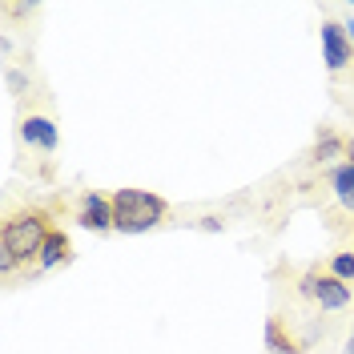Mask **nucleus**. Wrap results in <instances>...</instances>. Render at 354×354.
Returning <instances> with one entry per match:
<instances>
[{
  "label": "nucleus",
  "mask_w": 354,
  "mask_h": 354,
  "mask_svg": "<svg viewBox=\"0 0 354 354\" xmlns=\"http://www.w3.org/2000/svg\"><path fill=\"white\" fill-rule=\"evenodd\" d=\"M44 238H48L44 214H37V209L8 214L4 230H0V270H4V274H12L21 262H28V258H41Z\"/></svg>",
  "instance_id": "obj_1"
},
{
  "label": "nucleus",
  "mask_w": 354,
  "mask_h": 354,
  "mask_svg": "<svg viewBox=\"0 0 354 354\" xmlns=\"http://www.w3.org/2000/svg\"><path fill=\"white\" fill-rule=\"evenodd\" d=\"M169 214V201L149 189H117L113 194V230L117 234H149Z\"/></svg>",
  "instance_id": "obj_2"
},
{
  "label": "nucleus",
  "mask_w": 354,
  "mask_h": 354,
  "mask_svg": "<svg viewBox=\"0 0 354 354\" xmlns=\"http://www.w3.org/2000/svg\"><path fill=\"white\" fill-rule=\"evenodd\" d=\"M298 294L310 298V302H318L322 310L351 306V286H346V282H338L334 274H318V270H306V274L298 278Z\"/></svg>",
  "instance_id": "obj_3"
},
{
  "label": "nucleus",
  "mask_w": 354,
  "mask_h": 354,
  "mask_svg": "<svg viewBox=\"0 0 354 354\" xmlns=\"http://www.w3.org/2000/svg\"><path fill=\"white\" fill-rule=\"evenodd\" d=\"M322 57H326L330 73H342V68L351 65L354 48H351V37H346V24H338V21L322 24Z\"/></svg>",
  "instance_id": "obj_4"
},
{
  "label": "nucleus",
  "mask_w": 354,
  "mask_h": 354,
  "mask_svg": "<svg viewBox=\"0 0 354 354\" xmlns=\"http://www.w3.org/2000/svg\"><path fill=\"white\" fill-rule=\"evenodd\" d=\"M77 221L85 225V230H93V234H105V230H113V198H105V194H85L81 198V209H77Z\"/></svg>",
  "instance_id": "obj_5"
},
{
  "label": "nucleus",
  "mask_w": 354,
  "mask_h": 354,
  "mask_svg": "<svg viewBox=\"0 0 354 354\" xmlns=\"http://www.w3.org/2000/svg\"><path fill=\"white\" fill-rule=\"evenodd\" d=\"M21 137H24V145H37V149H44V153H53V149L61 145L57 125H53L48 117H41V113H32V117L21 121Z\"/></svg>",
  "instance_id": "obj_6"
},
{
  "label": "nucleus",
  "mask_w": 354,
  "mask_h": 354,
  "mask_svg": "<svg viewBox=\"0 0 354 354\" xmlns=\"http://www.w3.org/2000/svg\"><path fill=\"white\" fill-rule=\"evenodd\" d=\"M68 258H73V242H68V234L65 230H48L37 266H41V270H57V266H65Z\"/></svg>",
  "instance_id": "obj_7"
},
{
  "label": "nucleus",
  "mask_w": 354,
  "mask_h": 354,
  "mask_svg": "<svg viewBox=\"0 0 354 354\" xmlns=\"http://www.w3.org/2000/svg\"><path fill=\"white\" fill-rule=\"evenodd\" d=\"M330 185H334V198L342 201L346 209H354V165L351 161H338L330 169Z\"/></svg>",
  "instance_id": "obj_8"
},
{
  "label": "nucleus",
  "mask_w": 354,
  "mask_h": 354,
  "mask_svg": "<svg viewBox=\"0 0 354 354\" xmlns=\"http://www.w3.org/2000/svg\"><path fill=\"white\" fill-rule=\"evenodd\" d=\"M266 351H270V354H306L286 334V326H282L278 318H270V322H266Z\"/></svg>",
  "instance_id": "obj_9"
},
{
  "label": "nucleus",
  "mask_w": 354,
  "mask_h": 354,
  "mask_svg": "<svg viewBox=\"0 0 354 354\" xmlns=\"http://www.w3.org/2000/svg\"><path fill=\"white\" fill-rule=\"evenodd\" d=\"M342 153H346V141L334 137V133H322L318 145H314V157H318V161H334V157H342Z\"/></svg>",
  "instance_id": "obj_10"
},
{
  "label": "nucleus",
  "mask_w": 354,
  "mask_h": 354,
  "mask_svg": "<svg viewBox=\"0 0 354 354\" xmlns=\"http://www.w3.org/2000/svg\"><path fill=\"white\" fill-rule=\"evenodd\" d=\"M330 274L338 278V282H351V278H354V254H351V250L330 258Z\"/></svg>",
  "instance_id": "obj_11"
},
{
  "label": "nucleus",
  "mask_w": 354,
  "mask_h": 354,
  "mask_svg": "<svg viewBox=\"0 0 354 354\" xmlns=\"http://www.w3.org/2000/svg\"><path fill=\"white\" fill-rule=\"evenodd\" d=\"M198 225L205 230V234H218V230H221V218H201Z\"/></svg>",
  "instance_id": "obj_12"
},
{
  "label": "nucleus",
  "mask_w": 354,
  "mask_h": 354,
  "mask_svg": "<svg viewBox=\"0 0 354 354\" xmlns=\"http://www.w3.org/2000/svg\"><path fill=\"white\" fill-rule=\"evenodd\" d=\"M346 161H351V165H354V137H351V141H346Z\"/></svg>",
  "instance_id": "obj_13"
},
{
  "label": "nucleus",
  "mask_w": 354,
  "mask_h": 354,
  "mask_svg": "<svg viewBox=\"0 0 354 354\" xmlns=\"http://www.w3.org/2000/svg\"><path fill=\"white\" fill-rule=\"evenodd\" d=\"M346 37H351V48H354V21L346 24Z\"/></svg>",
  "instance_id": "obj_14"
},
{
  "label": "nucleus",
  "mask_w": 354,
  "mask_h": 354,
  "mask_svg": "<svg viewBox=\"0 0 354 354\" xmlns=\"http://www.w3.org/2000/svg\"><path fill=\"white\" fill-rule=\"evenodd\" d=\"M346 354H354V330H351V342H346Z\"/></svg>",
  "instance_id": "obj_15"
}]
</instances>
